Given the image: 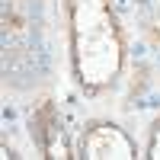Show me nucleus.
<instances>
[{
  "mask_svg": "<svg viewBox=\"0 0 160 160\" xmlns=\"http://www.w3.org/2000/svg\"><path fill=\"white\" fill-rule=\"evenodd\" d=\"M68 16L74 71L87 90H102L122 68V35L109 0H68Z\"/></svg>",
  "mask_w": 160,
  "mask_h": 160,
  "instance_id": "obj_1",
  "label": "nucleus"
},
{
  "mask_svg": "<svg viewBox=\"0 0 160 160\" xmlns=\"http://www.w3.org/2000/svg\"><path fill=\"white\" fill-rule=\"evenodd\" d=\"M80 157H87V160H131L138 154H135L131 138L118 125H112V122H93L83 131Z\"/></svg>",
  "mask_w": 160,
  "mask_h": 160,
  "instance_id": "obj_2",
  "label": "nucleus"
},
{
  "mask_svg": "<svg viewBox=\"0 0 160 160\" xmlns=\"http://www.w3.org/2000/svg\"><path fill=\"white\" fill-rule=\"evenodd\" d=\"M55 109L45 102L42 109H38L32 115V135H38V141H42V148H45V157H71L68 154V144H64V138H58V131H55Z\"/></svg>",
  "mask_w": 160,
  "mask_h": 160,
  "instance_id": "obj_3",
  "label": "nucleus"
},
{
  "mask_svg": "<svg viewBox=\"0 0 160 160\" xmlns=\"http://www.w3.org/2000/svg\"><path fill=\"white\" fill-rule=\"evenodd\" d=\"M148 157L151 160H160V118L154 122L151 128V141H148Z\"/></svg>",
  "mask_w": 160,
  "mask_h": 160,
  "instance_id": "obj_4",
  "label": "nucleus"
}]
</instances>
